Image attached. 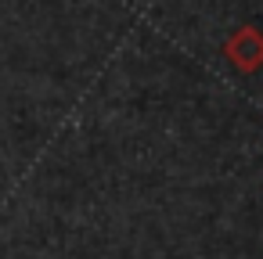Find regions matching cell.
<instances>
[{"label":"cell","instance_id":"6da1fadb","mask_svg":"<svg viewBox=\"0 0 263 259\" xmlns=\"http://www.w3.org/2000/svg\"><path fill=\"white\" fill-rule=\"evenodd\" d=\"M223 54H227V62H231L238 72H245V76L259 72V69H263V33H259L256 26L234 29V33L227 36V44H223Z\"/></svg>","mask_w":263,"mask_h":259}]
</instances>
